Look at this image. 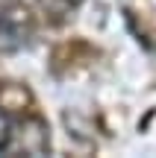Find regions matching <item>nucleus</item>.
Returning a JSON list of instances; mask_svg holds the SVG:
<instances>
[{
  "instance_id": "3",
  "label": "nucleus",
  "mask_w": 156,
  "mask_h": 158,
  "mask_svg": "<svg viewBox=\"0 0 156 158\" xmlns=\"http://www.w3.org/2000/svg\"><path fill=\"white\" fill-rule=\"evenodd\" d=\"M12 138H15V132H12V123H9V117L0 111V152H3V149L12 143Z\"/></svg>"
},
{
  "instance_id": "2",
  "label": "nucleus",
  "mask_w": 156,
  "mask_h": 158,
  "mask_svg": "<svg viewBox=\"0 0 156 158\" xmlns=\"http://www.w3.org/2000/svg\"><path fill=\"white\" fill-rule=\"evenodd\" d=\"M21 3H27V6H35V9H41V12H65V9H71V6H77L80 0H21Z\"/></svg>"
},
{
  "instance_id": "1",
  "label": "nucleus",
  "mask_w": 156,
  "mask_h": 158,
  "mask_svg": "<svg viewBox=\"0 0 156 158\" xmlns=\"http://www.w3.org/2000/svg\"><path fill=\"white\" fill-rule=\"evenodd\" d=\"M29 35H33V21H29V12L24 9V3L0 9V47L3 50L24 47Z\"/></svg>"
}]
</instances>
